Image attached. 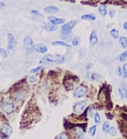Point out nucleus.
<instances>
[{"label": "nucleus", "mask_w": 127, "mask_h": 139, "mask_svg": "<svg viewBox=\"0 0 127 139\" xmlns=\"http://www.w3.org/2000/svg\"><path fill=\"white\" fill-rule=\"evenodd\" d=\"M95 113H96L95 110H94V109L92 108V107L89 108V110H88V116H90V117H92V116H94Z\"/></svg>", "instance_id": "nucleus-34"}, {"label": "nucleus", "mask_w": 127, "mask_h": 139, "mask_svg": "<svg viewBox=\"0 0 127 139\" xmlns=\"http://www.w3.org/2000/svg\"><path fill=\"white\" fill-rule=\"evenodd\" d=\"M92 79L93 81H96V82H99L102 80V76L98 73H92Z\"/></svg>", "instance_id": "nucleus-23"}, {"label": "nucleus", "mask_w": 127, "mask_h": 139, "mask_svg": "<svg viewBox=\"0 0 127 139\" xmlns=\"http://www.w3.org/2000/svg\"><path fill=\"white\" fill-rule=\"evenodd\" d=\"M122 68H123V72H124V74H123V78H127V63H124V64H123Z\"/></svg>", "instance_id": "nucleus-31"}, {"label": "nucleus", "mask_w": 127, "mask_h": 139, "mask_svg": "<svg viewBox=\"0 0 127 139\" xmlns=\"http://www.w3.org/2000/svg\"><path fill=\"white\" fill-rule=\"evenodd\" d=\"M1 110L6 115H11L15 111V104L10 99H4L0 104Z\"/></svg>", "instance_id": "nucleus-2"}, {"label": "nucleus", "mask_w": 127, "mask_h": 139, "mask_svg": "<svg viewBox=\"0 0 127 139\" xmlns=\"http://www.w3.org/2000/svg\"><path fill=\"white\" fill-rule=\"evenodd\" d=\"M108 14H109L110 18H113L115 16H116V11L115 10H110L109 12H108Z\"/></svg>", "instance_id": "nucleus-37"}, {"label": "nucleus", "mask_w": 127, "mask_h": 139, "mask_svg": "<svg viewBox=\"0 0 127 139\" xmlns=\"http://www.w3.org/2000/svg\"><path fill=\"white\" fill-rule=\"evenodd\" d=\"M98 42V36L97 31L94 30L91 32L90 37H89V43H90V45L91 46H95Z\"/></svg>", "instance_id": "nucleus-10"}, {"label": "nucleus", "mask_w": 127, "mask_h": 139, "mask_svg": "<svg viewBox=\"0 0 127 139\" xmlns=\"http://www.w3.org/2000/svg\"><path fill=\"white\" fill-rule=\"evenodd\" d=\"M123 28H124V30L127 32V21L123 23Z\"/></svg>", "instance_id": "nucleus-40"}, {"label": "nucleus", "mask_w": 127, "mask_h": 139, "mask_svg": "<svg viewBox=\"0 0 127 139\" xmlns=\"http://www.w3.org/2000/svg\"><path fill=\"white\" fill-rule=\"evenodd\" d=\"M118 94H119V97H120L121 99H124L125 97V91L124 89H122L121 87H119L118 89Z\"/></svg>", "instance_id": "nucleus-30"}, {"label": "nucleus", "mask_w": 127, "mask_h": 139, "mask_svg": "<svg viewBox=\"0 0 127 139\" xmlns=\"http://www.w3.org/2000/svg\"><path fill=\"white\" fill-rule=\"evenodd\" d=\"M85 54H86V50H85L84 48L80 49V50H78V57H79L80 59H82V58L84 57Z\"/></svg>", "instance_id": "nucleus-29"}, {"label": "nucleus", "mask_w": 127, "mask_h": 139, "mask_svg": "<svg viewBox=\"0 0 127 139\" xmlns=\"http://www.w3.org/2000/svg\"><path fill=\"white\" fill-rule=\"evenodd\" d=\"M65 61V57L63 55H59V54H48L45 55V57L40 61V63H42L44 62L45 63H57V64H62Z\"/></svg>", "instance_id": "nucleus-1"}, {"label": "nucleus", "mask_w": 127, "mask_h": 139, "mask_svg": "<svg viewBox=\"0 0 127 139\" xmlns=\"http://www.w3.org/2000/svg\"><path fill=\"white\" fill-rule=\"evenodd\" d=\"M84 67H85V69H86V70H90V69H92V63H86Z\"/></svg>", "instance_id": "nucleus-38"}, {"label": "nucleus", "mask_w": 127, "mask_h": 139, "mask_svg": "<svg viewBox=\"0 0 127 139\" xmlns=\"http://www.w3.org/2000/svg\"><path fill=\"white\" fill-rule=\"evenodd\" d=\"M0 133L3 137H9L12 133V128L6 121L0 123Z\"/></svg>", "instance_id": "nucleus-4"}, {"label": "nucleus", "mask_w": 127, "mask_h": 139, "mask_svg": "<svg viewBox=\"0 0 127 139\" xmlns=\"http://www.w3.org/2000/svg\"><path fill=\"white\" fill-rule=\"evenodd\" d=\"M41 28L45 31H48V32H54L58 30V25H55V24H51L50 22L49 23H44L41 24Z\"/></svg>", "instance_id": "nucleus-8"}, {"label": "nucleus", "mask_w": 127, "mask_h": 139, "mask_svg": "<svg viewBox=\"0 0 127 139\" xmlns=\"http://www.w3.org/2000/svg\"><path fill=\"white\" fill-rule=\"evenodd\" d=\"M52 44L53 46L71 47V45L69 44H67V42H64V41H53V42H52Z\"/></svg>", "instance_id": "nucleus-18"}, {"label": "nucleus", "mask_w": 127, "mask_h": 139, "mask_svg": "<svg viewBox=\"0 0 127 139\" xmlns=\"http://www.w3.org/2000/svg\"><path fill=\"white\" fill-rule=\"evenodd\" d=\"M7 40H8V44H7V50L9 53L12 52L15 50L17 44H18V41H17L16 37L13 36L11 33H8L7 35Z\"/></svg>", "instance_id": "nucleus-5"}, {"label": "nucleus", "mask_w": 127, "mask_h": 139, "mask_svg": "<svg viewBox=\"0 0 127 139\" xmlns=\"http://www.w3.org/2000/svg\"><path fill=\"white\" fill-rule=\"evenodd\" d=\"M123 74H124V72H123V68L121 66H117V75L118 77H123Z\"/></svg>", "instance_id": "nucleus-35"}, {"label": "nucleus", "mask_w": 127, "mask_h": 139, "mask_svg": "<svg viewBox=\"0 0 127 139\" xmlns=\"http://www.w3.org/2000/svg\"><path fill=\"white\" fill-rule=\"evenodd\" d=\"M55 139H70V136L67 133H61V134L58 135Z\"/></svg>", "instance_id": "nucleus-28"}, {"label": "nucleus", "mask_w": 127, "mask_h": 139, "mask_svg": "<svg viewBox=\"0 0 127 139\" xmlns=\"http://www.w3.org/2000/svg\"><path fill=\"white\" fill-rule=\"evenodd\" d=\"M125 98H126V101H127V89L125 90Z\"/></svg>", "instance_id": "nucleus-42"}, {"label": "nucleus", "mask_w": 127, "mask_h": 139, "mask_svg": "<svg viewBox=\"0 0 127 139\" xmlns=\"http://www.w3.org/2000/svg\"><path fill=\"white\" fill-rule=\"evenodd\" d=\"M5 8H6V4H5L4 2H0V9L4 10Z\"/></svg>", "instance_id": "nucleus-39"}, {"label": "nucleus", "mask_w": 127, "mask_h": 139, "mask_svg": "<svg viewBox=\"0 0 127 139\" xmlns=\"http://www.w3.org/2000/svg\"><path fill=\"white\" fill-rule=\"evenodd\" d=\"M81 19L83 20H87V21H95L97 19V17L95 14H92V13H90V14H84L81 16Z\"/></svg>", "instance_id": "nucleus-16"}, {"label": "nucleus", "mask_w": 127, "mask_h": 139, "mask_svg": "<svg viewBox=\"0 0 127 139\" xmlns=\"http://www.w3.org/2000/svg\"><path fill=\"white\" fill-rule=\"evenodd\" d=\"M80 44V37H74L72 39H71V45L77 47Z\"/></svg>", "instance_id": "nucleus-21"}, {"label": "nucleus", "mask_w": 127, "mask_h": 139, "mask_svg": "<svg viewBox=\"0 0 127 139\" xmlns=\"http://www.w3.org/2000/svg\"><path fill=\"white\" fill-rule=\"evenodd\" d=\"M23 44H24V46L25 47V49L31 48V47L34 46V43L33 40L30 36H26L24 38V41H23Z\"/></svg>", "instance_id": "nucleus-14"}, {"label": "nucleus", "mask_w": 127, "mask_h": 139, "mask_svg": "<svg viewBox=\"0 0 127 139\" xmlns=\"http://www.w3.org/2000/svg\"><path fill=\"white\" fill-rule=\"evenodd\" d=\"M98 12L99 13V15L101 17H105L108 13L107 10V5H101L100 6H98Z\"/></svg>", "instance_id": "nucleus-15"}, {"label": "nucleus", "mask_w": 127, "mask_h": 139, "mask_svg": "<svg viewBox=\"0 0 127 139\" xmlns=\"http://www.w3.org/2000/svg\"><path fill=\"white\" fill-rule=\"evenodd\" d=\"M108 133H109L110 136H115L117 135V129H116V128H115L114 126H111V128H110V129H109V131H108Z\"/></svg>", "instance_id": "nucleus-26"}, {"label": "nucleus", "mask_w": 127, "mask_h": 139, "mask_svg": "<svg viewBox=\"0 0 127 139\" xmlns=\"http://www.w3.org/2000/svg\"><path fill=\"white\" fill-rule=\"evenodd\" d=\"M47 20L50 22L51 24H55V25H59V24H64L65 23V19L64 18H60L55 16H48Z\"/></svg>", "instance_id": "nucleus-9"}, {"label": "nucleus", "mask_w": 127, "mask_h": 139, "mask_svg": "<svg viewBox=\"0 0 127 139\" xmlns=\"http://www.w3.org/2000/svg\"><path fill=\"white\" fill-rule=\"evenodd\" d=\"M31 15H33V18H43V15L41 14L40 12H38L37 10H31Z\"/></svg>", "instance_id": "nucleus-22"}, {"label": "nucleus", "mask_w": 127, "mask_h": 139, "mask_svg": "<svg viewBox=\"0 0 127 139\" xmlns=\"http://www.w3.org/2000/svg\"><path fill=\"white\" fill-rule=\"evenodd\" d=\"M110 35H111L114 39H118V37H119V31L117 29V28H112V29L110 31Z\"/></svg>", "instance_id": "nucleus-19"}, {"label": "nucleus", "mask_w": 127, "mask_h": 139, "mask_svg": "<svg viewBox=\"0 0 127 139\" xmlns=\"http://www.w3.org/2000/svg\"><path fill=\"white\" fill-rule=\"evenodd\" d=\"M37 81V78L36 76H31V77H30V78H29V82L31 83V84H35L36 82Z\"/></svg>", "instance_id": "nucleus-36"}, {"label": "nucleus", "mask_w": 127, "mask_h": 139, "mask_svg": "<svg viewBox=\"0 0 127 139\" xmlns=\"http://www.w3.org/2000/svg\"><path fill=\"white\" fill-rule=\"evenodd\" d=\"M126 60H127V50H124V51H123L118 56V61L121 62V63H125Z\"/></svg>", "instance_id": "nucleus-20"}, {"label": "nucleus", "mask_w": 127, "mask_h": 139, "mask_svg": "<svg viewBox=\"0 0 127 139\" xmlns=\"http://www.w3.org/2000/svg\"><path fill=\"white\" fill-rule=\"evenodd\" d=\"M87 106V101H80V102L76 103L73 106V110L76 114H80L84 110V109Z\"/></svg>", "instance_id": "nucleus-7"}, {"label": "nucleus", "mask_w": 127, "mask_h": 139, "mask_svg": "<svg viewBox=\"0 0 127 139\" xmlns=\"http://www.w3.org/2000/svg\"><path fill=\"white\" fill-rule=\"evenodd\" d=\"M43 69H44L43 66H37V67H36V68L31 69V71H30V72L31 73H37V72H38V71H41Z\"/></svg>", "instance_id": "nucleus-33"}, {"label": "nucleus", "mask_w": 127, "mask_h": 139, "mask_svg": "<svg viewBox=\"0 0 127 139\" xmlns=\"http://www.w3.org/2000/svg\"><path fill=\"white\" fill-rule=\"evenodd\" d=\"M110 128H111V125H110L109 122H105V123H103V125H102V129H103V131L105 133H108Z\"/></svg>", "instance_id": "nucleus-24"}, {"label": "nucleus", "mask_w": 127, "mask_h": 139, "mask_svg": "<svg viewBox=\"0 0 127 139\" xmlns=\"http://www.w3.org/2000/svg\"><path fill=\"white\" fill-rule=\"evenodd\" d=\"M77 24V20H71L67 23H64L61 27V35H71L72 29Z\"/></svg>", "instance_id": "nucleus-3"}, {"label": "nucleus", "mask_w": 127, "mask_h": 139, "mask_svg": "<svg viewBox=\"0 0 127 139\" xmlns=\"http://www.w3.org/2000/svg\"><path fill=\"white\" fill-rule=\"evenodd\" d=\"M118 43L121 48L123 49H127V37L125 36H121L118 37Z\"/></svg>", "instance_id": "nucleus-17"}, {"label": "nucleus", "mask_w": 127, "mask_h": 139, "mask_svg": "<svg viewBox=\"0 0 127 139\" xmlns=\"http://www.w3.org/2000/svg\"><path fill=\"white\" fill-rule=\"evenodd\" d=\"M45 12L48 13V14H56V13L59 12V9L57 6H54V5H49V6H46L45 9H44Z\"/></svg>", "instance_id": "nucleus-13"}, {"label": "nucleus", "mask_w": 127, "mask_h": 139, "mask_svg": "<svg viewBox=\"0 0 127 139\" xmlns=\"http://www.w3.org/2000/svg\"><path fill=\"white\" fill-rule=\"evenodd\" d=\"M87 92V87L85 85H79L78 87H77L75 89L74 92H73V96L77 98H81V97H84L85 94Z\"/></svg>", "instance_id": "nucleus-6"}, {"label": "nucleus", "mask_w": 127, "mask_h": 139, "mask_svg": "<svg viewBox=\"0 0 127 139\" xmlns=\"http://www.w3.org/2000/svg\"><path fill=\"white\" fill-rule=\"evenodd\" d=\"M8 50H5L4 48H0V56L3 58H7L8 57Z\"/></svg>", "instance_id": "nucleus-25"}, {"label": "nucleus", "mask_w": 127, "mask_h": 139, "mask_svg": "<svg viewBox=\"0 0 127 139\" xmlns=\"http://www.w3.org/2000/svg\"><path fill=\"white\" fill-rule=\"evenodd\" d=\"M96 132H97V125H93V126L90 127V129H89V133H90L91 136H94Z\"/></svg>", "instance_id": "nucleus-27"}, {"label": "nucleus", "mask_w": 127, "mask_h": 139, "mask_svg": "<svg viewBox=\"0 0 127 139\" xmlns=\"http://www.w3.org/2000/svg\"><path fill=\"white\" fill-rule=\"evenodd\" d=\"M72 134H73V136H74V137L78 138V137H81V136H84V130L83 129V128H81V127H76L73 129Z\"/></svg>", "instance_id": "nucleus-12"}, {"label": "nucleus", "mask_w": 127, "mask_h": 139, "mask_svg": "<svg viewBox=\"0 0 127 139\" xmlns=\"http://www.w3.org/2000/svg\"><path fill=\"white\" fill-rule=\"evenodd\" d=\"M35 50L40 54H46L47 51H48V49H47V47L45 44H35Z\"/></svg>", "instance_id": "nucleus-11"}, {"label": "nucleus", "mask_w": 127, "mask_h": 139, "mask_svg": "<svg viewBox=\"0 0 127 139\" xmlns=\"http://www.w3.org/2000/svg\"><path fill=\"white\" fill-rule=\"evenodd\" d=\"M80 139H86V138H80Z\"/></svg>", "instance_id": "nucleus-44"}, {"label": "nucleus", "mask_w": 127, "mask_h": 139, "mask_svg": "<svg viewBox=\"0 0 127 139\" xmlns=\"http://www.w3.org/2000/svg\"><path fill=\"white\" fill-rule=\"evenodd\" d=\"M1 65H2V63H0V67H1Z\"/></svg>", "instance_id": "nucleus-43"}, {"label": "nucleus", "mask_w": 127, "mask_h": 139, "mask_svg": "<svg viewBox=\"0 0 127 139\" xmlns=\"http://www.w3.org/2000/svg\"><path fill=\"white\" fill-rule=\"evenodd\" d=\"M94 122L96 123H99L101 122V117H100L99 113H98V112H96L95 115H94Z\"/></svg>", "instance_id": "nucleus-32"}, {"label": "nucleus", "mask_w": 127, "mask_h": 139, "mask_svg": "<svg viewBox=\"0 0 127 139\" xmlns=\"http://www.w3.org/2000/svg\"><path fill=\"white\" fill-rule=\"evenodd\" d=\"M92 2H94V3H98V2L102 1V0H92Z\"/></svg>", "instance_id": "nucleus-41"}]
</instances>
